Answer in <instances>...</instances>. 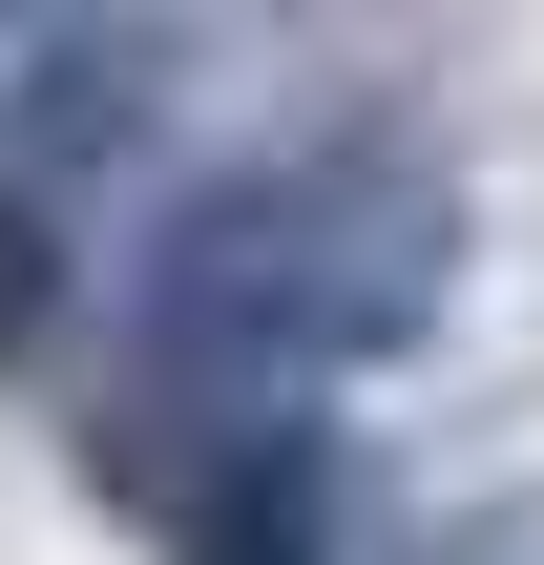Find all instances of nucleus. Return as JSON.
<instances>
[{
	"label": "nucleus",
	"mask_w": 544,
	"mask_h": 565,
	"mask_svg": "<svg viewBox=\"0 0 544 565\" xmlns=\"http://www.w3.org/2000/svg\"><path fill=\"white\" fill-rule=\"evenodd\" d=\"M168 565H335V482H314V440H294V419L210 440V482H189Z\"/></svg>",
	"instance_id": "3"
},
{
	"label": "nucleus",
	"mask_w": 544,
	"mask_h": 565,
	"mask_svg": "<svg viewBox=\"0 0 544 565\" xmlns=\"http://www.w3.org/2000/svg\"><path fill=\"white\" fill-rule=\"evenodd\" d=\"M147 105H168V42H42V63L0 84V189L63 210L105 147H147Z\"/></svg>",
	"instance_id": "2"
},
{
	"label": "nucleus",
	"mask_w": 544,
	"mask_h": 565,
	"mask_svg": "<svg viewBox=\"0 0 544 565\" xmlns=\"http://www.w3.org/2000/svg\"><path fill=\"white\" fill-rule=\"evenodd\" d=\"M461 294V168L398 147V126H335V147H273L231 189L168 210L147 252V377L231 398V440L356 356H419Z\"/></svg>",
	"instance_id": "1"
},
{
	"label": "nucleus",
	"mask_w": 544,
	"mask_h": 565,
	"mask_svg": "<svg viewBox=\"0 0 544 565\" xmlns=\"http://www.w3.org/2000/svg\"><path fill=\"white\" fill-rule=\"evenodd\" d=\"M42 335H63V210L0 189V356H42Z\"/></svg>",
	"instance_id": "4"
}]
</instances>
